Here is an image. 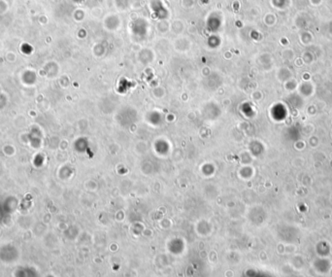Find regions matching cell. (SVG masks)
Segmentation results:
<instances>
[{
    "mask_svg": "<svg viewBox=\"0 0 332 277\" xmlns=\"http://www.w3.org/2000/svg\"><path fill=\"white\" fill-rule=\"evenodd\" d=\"M35 270L31 266H27V268H20L17 270L16 272V277H38V276H30L31 274H33Z\"/></svg>",
    "mask_w": 332,
    "mask_h": 277,
    "instance_id": "cell-1",
    "label": "cell"
}]
</instances>
